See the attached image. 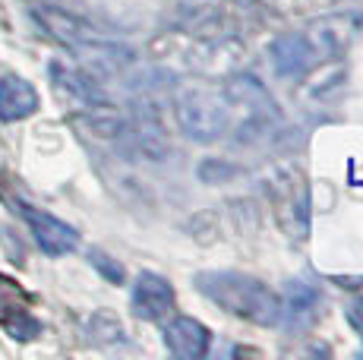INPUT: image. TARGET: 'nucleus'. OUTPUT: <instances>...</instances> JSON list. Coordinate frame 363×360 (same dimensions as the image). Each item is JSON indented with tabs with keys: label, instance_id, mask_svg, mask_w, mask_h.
<instances>
[{
	"label": "nucleus",
	"instance_id": "obj_10",
	"mask_svg": "<svg viewBox=\"0 0 363 360\" xmlns=\"http://www.w3.org/2000/svg\"><path fill=\"white\" fill-rule=\"evenodd\" d=\"M316 307H319V291L306 285V281H291L288 294L281 300V320H288L291 329H303L316 316Z\"/></svg>",
	"mask_w": 363,
	"mask_h": 360
},
{
	"label": "nucleus",
	"instance_id": "obj_5",
	"mask_svg": "<svg viewBox=\"0 0 363 360\" xmlns=\"http://www.w3.org/2000/svg\"><path fill=\"white\" fill-rule=\"evenodd\" d=\"M133 310L136 316L162 322L174 313V288L158 272H139L133 281Z\"/></svg>",
	"mask_w": 363,
	"mask_h": 360
},
{
	"label": "nucleus",
	"instance_id": "obj_9",
	"mask_svg": "<svg viewBox=\"0 0 363 360\" xmlns=\"http://www.w3.org/2000/svg\"><path fill=\"white\" fill-rule=\"evenodd\" d=\"M272 64L278 76H303L306 67L313 64V45L306 35H281L272 45Z\"/></svg>",
	"mask_w": 363,
	"mask_h": 360
},
{
	"label": "nucleus",
	"instance_id": "obj_12",
	"mask_svg": "<svg viewBox=\"0 0 363 360\" xmlns=\"http://www.w3.org/2000/svg\"><path fill=\"white\" fill-rule=\"evenodd\" d=\"M234 174H237L234 164L218 162V158H206V162L199 164V180H202V184H218V180H228Z\"/></svg>",
	"mask_w": 363,
	"mask_h": 360
},
{
	"label": "nucleus",
	"instance_id": "obj_2",
	"mask_svg": "<svg viewBox=\"0 0 363 360\" xmlns=\"http://www.w3.org/2000/svg\"><path fill=\"white\" fill-rule=\"evenodd\" d=\"M196 288L212 303H218L221 310H228V313L240 316L247 322H281V297L275 291H269V285H262L259 279H250V275L240 272H199Z\"/></svg>",
	"mask_w": 363,
	"mask_h": 360
},
{
	"label": "nucleus",
	"instance_id": "obj_14",
	"mask_svg": "<svg viewBox=\"0 0 363 360\" xmlns=\"http://www.w3.org/2000/svg\"><path fill=\"white\" fill-rule=\"evenodd\" d=\"M345 313H347V322H351L354 329L360 332V338H363V297H357V300H351V303H347V310H345Z\"/></svg>",
	"mask_w": 363,
	"mask_h": 360
},
{
	"label": "nucleus",
	"instance_id": "obj_7",
	"mask_svg": "<svg viewBox=\"0 0 363 360\" xmlns=\"http://www.w3.org/2000/svg\"><path fill=\"white\" fill-rule=\"evenodd\" d=\"M164 344L177 360H199L208 351V329L193 316H174L164 322Z\"/></svg>",
	"mask_w": 363,
	"mask_h": 360
},
{
	"label": "nucleus",
	"instance_id": "obj_13",
	"mask_svg": "<svg viewBox=\"0 0 363 360\" xmlns=\"http://www.w3.org/2000/svg\"><path fill=\"white\" fill-rule=\"evenodd\" d=\"M89 259H92V266L99 269V272H101L108 281H114V285H121V281L127 279V272H123L121 262L111 259V256H104L101 250H92V253H89Z\"/></svg>",
	"mask_w": 363,
	"mask_h": 360
},
{
	"label": "nucleus",
	"instance_id": "obj_3",
	"mask_svg": "<svg viewBox=\"0 0 363 360\" xmlns=\"http://www.w3.org/2000/svg\"><path fill=\"white\" fill-rule=\"evenodd\" d=\"M177 127L193 142H215L228 133L231 123V101L212 89H186L174 101Z\"/></svg>",
	"mask_w": 363,
	"mask_h": 360
},
{
	"label": "nucleus",
	"instance_id": "obj_11",
	"mask_svg": "<svg viewBox=\"0 0 363 360\" xmlns=\"http://www.w3.org/2000/svg\"><path fill=\"white\" fill-rule=\"evenodd\" d=\"M89 332H92L95 342H123V325L111 313H95L89 322Z\"/></svg>",
	"mask_w": 363,
	"mask_h": 360
},
{
	"label": "nucleus",
	"instance_id": "obj_1",
	"mask_svg": "<svg viewBox=\"0 0 363 360\" xmlns=\"http://www.w3.org/2000/svg\"><path fill=\"white\" fill-rule=\"evenodd\" d=\"M35 19L45 26V32L51 38H57L60 45H67L73 54H79L86 64L99 67L104 73H117L123 67L133 64V47L117 45L108 35H101L95 26H89L86 19L64 13L57 6H35Z\"/></svg>",
	"mask_w": 363,
	"mask_h": 360
},
{
	"label": "nucleus",
	"instance_id": "obj_4",
	"mask_svg": "<svg viewBox=\"0 0 363 360\" xmlns=\"http://www.w3.org/2000/svg\"><path fill=\"white\" fill-rule=\"evenodd\" d=\"M23 218L29 221L35 244L41 247V253L48 256H67L79 247V234H76L73 225L60 221L57 215L45 209H35V206H23Z\"/></svg>",
	"mask_w": 363,
	"mask_h": 360
},
{
	"label": "nucleus",
	"instance_id": "obj_8",
	"mask_svg": "<svg viewBox=\"0 0 363 360\" xmlns=\"http://www.w3.org/2000/svg\"><path fill=\"white\" fill-rule=\"evenodd\" d=\"M38 111V92L23 76H0V120H26Z\"/></svg>",
	"mask_w": 363,
	"mask_h": 360
},
{
	"label": "nucleus",
	"instance_id": "obj_6",
	"mask_svg": "<svg viewBox=\"0 0 363 360\" xmlns=\"http://www.w3.org/2000/svg\"><path fill=\"white\" fill-rule=\"evenodd\" d=\"M0 325L19 342H29L38 335V322L29 313V297L13 279L0 275Z\"/></svg>",
	"mask_w": 363,
	"mask_h": 360
}]
</instances>
